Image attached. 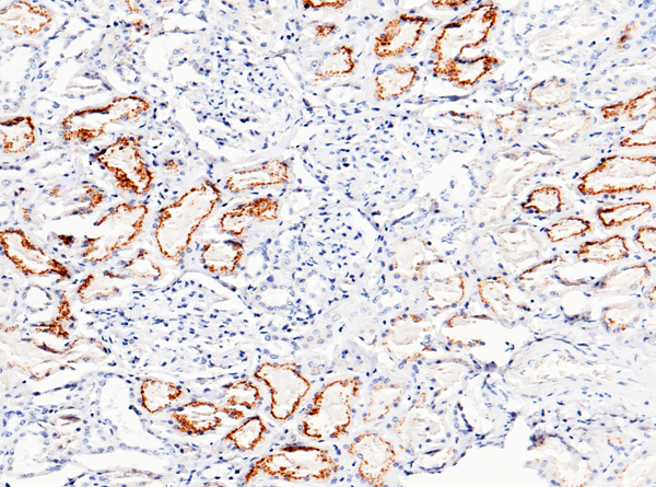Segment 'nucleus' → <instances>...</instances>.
I'll return each instance as SVG.
<instances>
[{"label":"nucleus","instance_id":"nucleus-19","mask_svg":"<svg viewBox=\"0 0 656 487\" xmlns=\"http://www.w3.org/2000/svg\"><path fill=\"white\" fill-rule=\"evenodd\" d=\"M126 278V274L112 271L91 273L78 285L76 295L85 305L120 297Z\"/></svg>","mask_w":656,"mask_h":487},{"label":"nucleus","instance_id":"nucleus-27","mask_svg":"<svg viewBox=\"0 0 656 487\" xmlns=\"http://www.w3.org/2000/svg\"><path fill=\"white\" fill-rule=\"evenodd\" d=\"M652 210L649 202H631L622 205L609 206L597 211L602 224L606 228L622 227L625 224L646 215Z\"/></svg>","mask_w":656,"mask_h":487},{"label":"nucleus","instance_id":"nucleus-32","mask_svg":"<svg viewBox=\"0 0 656 487\" xmlns=\"http://www.w3.org/2000/svg\"><path fill=\"white\" fill-rule=\"evenodd\" d=\"M648 275L649 270L647 266H632V268L626 269L619 273H615L611 277H607L605 287H636L642 282V280L644 281V278H646Z\"/></svg>","mask_w":656,"mask_h":487},{"label":"nucleus","instance_id":"nucleus-1","mask_svg":"<svg viewBox=\"0 0 656 487\" xmlns=\"http://www.w3.org/2000/svg\"><path fill=\"white\" fill-rule=\"evenodd\" d=\"M221 196L218 185L205 180L162 208L155 238L164 259L182 261L196 231L214 213Z\"/></svg>","mask_w":656,"mask_h":487},{"label":"nucleus","instance_id":"nucleus-4","mask_svg":"<svg viewBox=\"0 0 656 487\" xmlns=\"http://www.w3.org/2000/svg\"><path fill=\"white\" fill-rule=\"evenodd\" d=\"M149 207L145 204L122 203L103 215L81 249L87 263H102L124 250L144 233Z\"/></svg>","mask_w":656,"mask_h":487},{"label":"nucleus","instance_id":"nucleus-35","mask_svg":"<svg viewBox=\"0 0 656 487\" xmlns=\"http://www.w3.org/2000/svg\"><path fill=\"white\" fill-rule=\"evenodd\" d=\"M347 4V2H341V0H335V2L333 0H306V2H303V5L307 9L312 8L315 10L326 8L338 9L343 8Z\"/></svg>","mask_w":656,"mask_h":487},{"label":"nucleus","instance_id":"nucleus-7","mask_svg":"<svg viewBox=\"0 0 656 487\" xmlns=\"http://www.w3.org/2000/svg\"><path fill=\"white\" fill-rule=\"evenodd\" d=\"M93 158L111 173L121 191L142 196L151 190L155 180L154 172L142 154L137 137H120Z\"/></svg>","mask_w":656,"mask_h":487},{"label":"nucleus","instance_id":"nucleus-12","mask_svg":"<svg viewBox=\"0 0 656 487\" xmlns=\"http://www.w3.org/2000/svg\"><path fill=\"white\" fill-rule=\"evenodd\" d=\"M280 208L278 200L260 197L233 207L222 215L219 226L222 233L241 238L255 223L275 222L279 218Z\"/></svg>","mask_w":656,"mask_h":487},{"label":"nucleus","instance_id":"nucleus-24","mask_svg":"<svg viewBox=\"0 0 656 487\" xmlns=\"http://www.w3.org/2000/svg\"><path fill=\"white\" fill-rule=\"evenodd\" d=\"M356 65L354 49L349 45H342L323 57L314 75L320 80L344 77L353 74Z\"/></svg>","mask_w":656,"mask_h":487},{"label":"nucleus","instance_id":"nucleus-10","mask_svg":"<svg viewBox=\"0 0 656 487\" xmlns=\"http://www.w3.org/2000/svg\"><path fill=\"white\" fill-rule=\"evenodd\" d=\"M347 452L351 458L359 460L360 479L376 487L385 485L386 475L390 473L397 459L390 440L372 432L360 434L348 446Z\"/></svg>","mask_w":656,"mask_h":487},{"label":"nucleus","instance_id":"nucleus-21","mask_svg":"<svg viewBox=\"0 0 656 487\" xmlns=\"http://www.w3.org/2000/svg\"><path fill=\"white\" fill-rule=\"evenodd\" d=\"M183 388L170 381L146 378L140 385V404L152 415L166 411L183 397Z\"/></svg>","mask_w":656,"mask_h":487},{"label":"nucleus","instance_id":"nucleus-9","mask_svg":"<svg viewBox=\"0 0 656 487\" xmlns=\"http://www.w3.org/2000/svg\"><path fill=\"white\" fill-rule=\"evenodd\" d=\"M0 247L7 260L23 275L42 278L58 277L61 281L70 278L67 266L34 243L22 229L2 230Z\"/></svg>","mask_w":656,"mask_h":487},{"label":"nucleus","instance_id":"nucleus-26","mask_svg":"<svg viewBox=\"0 0 656 487\" xmlns=\"http://www.w3.org/2000/svg\"><path fill=\"white\" fill-rule=\"evenodd\" d=\"M402 396L400 386L379 384L372 388L370 400L365 414V422L371 423L383 420L388 416L394 405Z\"/></svg>","mask_w":656,"mask_h":487},{"label":"nucleus","instance_id":"nucleus-31","mask_svg":"<svg viewBox=\"0 0 656 487\" xmlns=\"http://www.w3.org/2000/svg\"><path fill=\"white\" fill-rule=\"evenodd\" d=\"M591 229L589 220L572 216L558 220L546 230V234L550 241L558 243L574 237H584Z\"/></svg>","mask_w":656,"mask_h":487},{"label":"nucleus","instance_id":"nucleus-28","mask_svg":"<svg viewBox=\"0 0 656 487\" xmlns=\"http://www.w3.org/2000/svg\"><path fill=\"white\" fill-rule=\"evenodd\" d=\"M429 298L440 309L455 307L464 296V284L460 276L433 282L427 291Z\"/></svg>","mask_w":656,"mask_h":487},{"label":"nucleus","instance_id":"nucleus-14","mask_svg":"<svg viewBox=\"0 0 656 487\" xmlns=\"http://www.w3.org/2000/svg\"><path fill=\"white\" fill-rule=\"evenodd\" d=\"M221 408L204 400L187 402L171 413L178 431L187 436H201L217 431L222 425Z\"/></svg>","mask_w":656,"mask_h":487},{"label":"nucleus","instance_id":"nucleus-33","mask_svg":"<svg viewBox=\"0 0 656 487\" xmlns=\"http://www.w3.org/2000/svg\"><path fill=\"white\" fill-rule=\"evenodd\" d=\"M643 138V146H650L655 144V118L644 124L640 130L626 139L620 145L627 147H639L640 141Z\"/></svg>","mask_w":656,"mask_h":487},{"label":"nucleus","instance_id":"nucleus-25","mask_svg":"<svg viewBox=\"0 0 656 487\" xmlns=\"http://www.w3.org/2000/svg\"><path fill=\"white\" fill-rule=\"evenodd\" d=\"M267 427L260 415L251 416L225 437V442L240 451H253L263 442Z\"/></svg>","mask_w":656,"mask_h":487},{"label":"nucleus","instance_id":"nucleus-11","mask_svg":"<svg viewBox=\"0 0 656 487\" xmlns=\"http://www.w3.org/2000/svg\"><path fill=\"white\" fill-rule=\"evenodd\" d=\"M431 21L427 17L407 14L390 20L374 42V54L381 60H388L412 51Z\"/></svg>","mask_w":656,"mask_h":487},{"label":"nucleus","instance_id":"nucleus-29","mask_svg":"<svg viewBox=\"0 0 656 487\" xmlns=\"http://www.w3.org/2000/svg\"><path fill=\"white\" fill-rule=\"evenodd\" d=\"M126 275L144 282H157L163 275V270L155 254L148 250H140L135 257L124 265Z\"/></svg>","mask_w":656,"mask_h":487},{"label":"nucleus","instance_id":"nucleus-2","mask_svg":"<svg viewBox=\"0 0 656 487\" xmlns=\"http://www.w3.org/2000/svg\"><path fill=\"white\" fill-rule=\"evenodd\" d=\"M362 381L356 377L328 382L315 394L304 415L300 433L315 442L339 439L353 424V403L359 396Z\"/></svg>","mask_w":656,"mask_h":487},{"label":"nucleus","instance_id":"nucleus-17","mask_svg":"<svg viewBox=\"0 0 656 487\" xmlns=\"http://www.w3.org/2000/svg\"><path fill=\"white\" fill-rule=\"evenodd\" d=\"M243 255L242 242L220 240L206 243L201 252V261L210 274L231 276L237 272Z\"/></svg>","mask_w":656,"mask_h":487},{"label":"nucleus","instance_id":"nucleus-18","mask_svg":"<svg viewBox=\"0 0 656 487\" xmlns=\"http://www.w3.org/2000/svg\"><path fill=\"white\" fill-rule=\"evenodd\" d=\"M417 78V66L395 64L386 67L374 79V98L379 101L401 98L413 88Z\"/></svg>","mask_w":656,"mask_h":487},{"label":"nucleus","instance_id":"nucleus-5","mask_svg":"<svg viewBox=\"0 0 656 487\" xmlns=\"http://www.w3.org/2000/svg\"><path fill=\"white\" fill-rule=\"evenodd\" d=\"M150 110V103L137 96L117 97L104 107L86 108L69 113L61 123L66 143L98 141L112 126L138 120Z\"/></svg>","mask_w":656,"mask_h":487},{"label":"nucleus","instance_id":"nucleus-30","mask_svg":"<svg viewBox=\"0 0 656 487\" xmlns=\"http://www.w3.org/2000/svg\"><path fill=\"white\" fill-rule=\"evenodd\" d=\"M562 205L564 202L561 191L553 185H547L534 190L522 204V208L530 213L553 214L560 212Z\"/></svg>","mask_w":656,"mask_h":487},{"label":"nucleus","instance_id":"nucleus-23","mask_svg":"<svg viewBox=\"0 0 656 487\" xmlns=\"http://www.w3.org/2000/svg\"><path fill=\"white\" fill-rule=\"evenodd\" d=\"M628 255L627 240L618 235L605 240L584 243L578 252L580 259L597 263L620 261L627 258Z\"/></svg>","mask_w":656,"mask_h":487},{"label":"nucleus","instance_id":"nucleus-34","mask_svg":"<svg viewBox=\"0 0 656 487\" xmlns=\"http://www.w3.org/2000/svg\"><path fill=\"white\" fill-rule=\"evenodd\" d=\"M635 240L643 248L644 251L649 253L656 252V228L655 227H642L639 229Z\"/></svg>","mask_w":656,"mask_h":487},{"label":"nucleus","instance_id":"nucleus-16","mask_svg":"<svg viewBox=\"0 0 656 487\" xmlns=\"http://www.w3.org/2000/svg\"><path fill=\"white\" fill-rule=\"evenodd\" d=\"M438 259L428 243L418 237L405 239L394 251L395 270L410 280L418 281L428 266Z\"/></svg>","mask_w":656,"mask_h":487},{"label":"nucleus","instance_id":"nucleus-15","mask_svg":"<svg viewBox=\"0 0 656 487\" xmlns=\"http://www.w3.org/2000/svg\"><path fill=\"white\" fill-rule=\"evenodd\" d=\"M53 21L51 10L28 2L10 4L2 11V25L18 37L40 34Z\"/></svg>","mask_w":656,"mask_h":487},{"label":"nucleus","instance_id":"nucleus-22","mask_svg":"<svg viewBox=\"0 0 656 487\" xmlns=\"http://www.w3.org/2000/svg\"><path fill=\"white\" fill-rule=\"evenodd\" d=\"M261 399L260 389L249 380L233 382L225 387L221 411L233 420H242L246 411H253Z\"/></svg>","mask_w":656,"mask_h":487},{"label":"nucleus","instance_id":"nucleus-20","mask_svg":"<svg viewBox=\"0 0 656 487\" xmlns=\"http://www.w3.org/2000/svg\"><path fill=\"white\" fill-rule=\"evenodd\" d=\"M3 152L18 155L28 152L37 142V127L29 115H22L0 123Z\"/></svg>","mask_w":656,"mask_h":487},{"label":"nucleus","instance_id":"nucleus-13","mask_svg":"<svg viewBox=\"0 0 656 487\" xmlns=\"http://www.w3.org/2000/svg\"><path fill=\"white\" fill-rule=\"evenodd\" d=\"M290 168L286 161L272 159L263 164L239 169L230 173L226 180V189L234 194L257 188L275 187L290 180Z\"/></svg>","mask_w":656,"mask_h":487},{"label":"nucleus","instance_id":"nucleus-8","mask_svg":"<svg viewBox=\"0 0 656 487\" xmlns=\"http://www.w3.org/2000/svg\"><path fill=\"white\" fill-rule=\"evenodd\" d=\"M254 378L271 391L269 413L281 423L291 420L311 390L310 380L294 363H263L255 370Z\"/></svg>","mask_w":656,"mask_h":487},{"label":"nucleus","instance_id":"nucleus-6","mask_svg":"<svg viewBox=\"0 0 656 487\" xmlns=\"http://www.w3.org/2000/svg\"><path fill=\"white\" fill-rule=\"evenodd\" d=\"M655 190L654 156H612L588 172L579 191L588 195H609Z\"/></svg>","mask_w":656,"mask_h":487},{"label":"nucleus","instance_id":"nucleus-3","mask_svg":"<svg viewBox=\"0 0 656 487\" xmlns=\"http://www.w3.org/2000/svg\"><path fill=\"white\" fill-rule=\"evenodd\" d=\"M339 465L326 449L314 446H285L253 463L244 475L243 484L269 477L286 482L327 481L338 472Z\"/></svg>","mask_w":656,"mask_h":487}]
</instances>
